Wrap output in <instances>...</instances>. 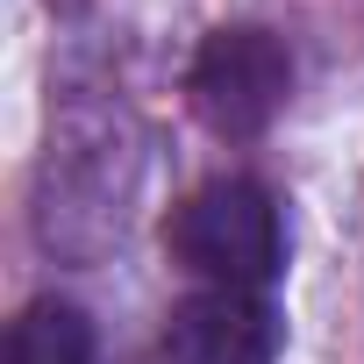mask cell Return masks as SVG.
<instances>
[{
    "label": "cell",
    "instance_id": "obj_1",
    "mask_svg": "<svg viewBox=\"0 0 364 364\" xmlns=\"http://www.w3.org/2000/svg\"><path fill=\"white\" fill-rule=\"evenodd\" d=\"M171 257L200 286L264 293L286 272V222L257 178H208L171 215Z\"/></svg>",
    "mask_w": 364,
    "mask_h": 364
},
{
    "label": "cell",
    "instance_id": "obj_4",
    "mask_svg": "<svg viewBox=\"0 0 364 364\" xmlns=\"http://www.w3.org/2000/svg\"><path fill=\"white\" fill-rule=\"evenodd\" d=\"M279 343H286V321L264 293L200 286L171 307L164 364H279Z\"/></svg>",
    "mask_w": 364,
    "mask_h": 364
},
{
    "label": "cell",
    "instance_id": "obj_2",
    "mask_svg": "<svg viewBox=\"0 0 364 364\" xmlns=\"http://www.w3.org/2000/svg\"><path fill=\"white\" fill-rule=\"evenodd\" d=\"M293 93V58L272 29L257 22H236V29H215L200 50H193V72H186V100L193 114L215 129V136H264L279 122Z\"/></svg>",
    "mask_w": 364,
    "mask_h": 364
},
{
    "label": "cell",
    "instance_id": "obj_5",
    "mask_svg": "<svg viewBox=\"0 0 364 364\" xmlns=\"http://www.w3.org/2000/svg\"><path fill=\"white\" fill-rule=\"evenodd\" d=\"M8 364H93V321L72 300H36L8 328Z\"/></svg>",
    "mask_w": 364,
    "mask_h": 364
},
{
    "label": "cell",
    "instance_id": "obj_3",
    "mask_svg": "<svg viewBox=\"0 0 364 364\" xmlns=\"http://www.w3.org/2000/svg\"><path fill=\"white\" fill-rule=\"evenodd\" d=\"M122 200H129V164L107 122H93L86 136L65 129L50 136V186H43V236L86 250L79 222H93V243L107 229H122Z\"/></svg>",
    "mask_w": 364,
    "mask_h": 364
}]
</instances>
